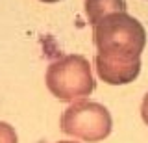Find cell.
I'll return each instance as SVG.
<instances>
[{
  "label": "cell",
  "mask_w": 148,
  "mask_h": 143,
  "mask_svg": "<svg viewBox=\"0 0 148 143\" xmlns=\"http://www.w3.org/2000/svg\"><path fill=\"white\" fill-rule=\"evenodd\" d=\"M0 143H18L15 128L4 121H0Z\"/></svg>",
  "instance_id": "6"
},
{
  "label": "cell",
  "mask_w": 148,
  "mask_h": 143,
  "mask_svg": "<svg viewBox=\"0 0 148 143\" xmlns=\"http://www.w3.org/2000/svg\"><path fill=\"white\" fill-rule=\"evenodd\" d=\"M45 82L50 93L63 102L89 97L96 87L89 59L80 54H69L52 61L46 69Z\"/></svg>",
  "instance_id": "2"
},
{
  "label": "cell",
  "mask_w": 148,
  "mask_h": 143,
  "mask_svg": "<svg viewBox=\"0 0 148 143\" xmlns=\"http://www.w3.org/2000/svg\"><path fill=\"white\" fill-rule=\"evenodd\" d=\"M96 73L106 84L109 86H124L133 82L141 73V59L139 61H113L100 56H95Z\"/></svg>",
  "instance_id": "4"
},
{
  "label": "cell",
  "mask_w": 148,
  "mask_h": 143,
  "mask_svg": "<svg viewBox=\"0 0 148 143\" xmlns=\"http://www.w3.org/2000/svg\"><path fill=\"white\" fill-rule=\"evenodd\" d=\"M85 15L92 26L111 13L126 11V0H85Z\"/></svg>",
  "instance_id": "5"
},
{
  "label": "cell",
  "mask_w": 148,
  "mask_h": 143,
  "mask_svg": "<svg viewBox=\"0 0 148 143\" xmlns=\"http://www.w3.org/2000/svg\"><path fill=\"white\" fill-rule=\"evenodd\" d=\"M58 143H78V141H58Z\"/></svg>",
  "instance_id": "9"
},
{
  "label": "cell",
  "mask_w": 148,
  "mask_h": 143,
  "mask_svg": "<svg viewBox=\"0 0 148 143\" xmlns=\"http://www.w3.org/2000/svg\"><path fill=\"white\" fill-rule=\"evenodd\" d=\"M111 128L109 110L92 100H74L61 115V130L82 141H102L111 134Z\"/></svg>",
  "instance_id": "3"
},
{
  "label": "cell",
  "mask_w": 148,
  "mask_h": 143,
  "mask_svg": "<svg viewBox=\"0 0 148 143\" xmlns=\"http://www.w3.org/2000/svg\"><path fill=\"white\" fill-rule=\"evenodd\" d=\"M96 56L113 61H139L146 47V30L126 11L111 13L92 26Z\"/></svg>",
  "instance_id": "1"
},
{
  "label": "cell",
  "mask_w": 148,
  "mask_h": 143,
  "mask_svg": "<svg viewBox=\"0 0 148 143\" xmlns=\"http://www.w3.org/2000/svg\"><path fill=\"white\" fill-rule=\"evenodd\" d=\"M141 117L145 124L148 126V93L145 95V99H143V104H141Z\"/></svg>",
  "instance_id": "7"
},
{
  "label": "cell",
  "mask_w": 148,
  "mask_h": 143,
  "mask_svg": "<svg viewBox=\"0 0 148 143\" xmlns=\"http://www.w3.org/2000/svg\"><path fill=\"white\" fill-rule=\"evenodd\" d=\"M41 2H46V4H54V2H59V0H41Z\"/></svg>",
  "instance_id": "8"
}]
</instances>
